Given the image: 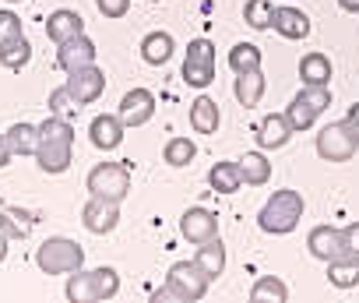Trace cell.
Wrapping results in <instances>:
<instances>
[{"label":"cell","instance_id":"1","mask_svg":"<svg viewBox=\"0 0 359 303\" xmlns=\"http://www.w3.org/2000/svg\"><path fill=\"white\" fill-rule=\"evenodd\" d=\"M71 159H74V127L67 116H50L39 123V148H36V163L43 173L57 177V173H67L71 170Z\"/></svg>","mask_w":359,"mask_h":303},{"label":"cell","instance_id":"2","mask_svg":"<svg viewBox=\"0 0 359 303\" xmlns=\"http://www.w3.org/2000/svg\"><path fill=\"white\" fill-rule=\"evenodd\" d=\"M303 194L299 191H292V187H282V191H275L264 205H261V212H257V226H261V233H268V236H289V233H296V226H299V219H303Z\"/></svg>","mask_w":359,"mask_h":303},{"label":"cell","instance_id":"3","mask_svg":"<svg viewBox=\"0 0 359 303\" xmlns=\"http://www.w3.org/2000/svg\"><path fill=\"white\" fill-rule=\"evenodd\" d=\"M120 292V275L116 268H92V271H71L67 285H64V296L71 303H102V299H113Z\"/></svg>","mask_w":359,"mask_h":303},{"label":"cell","instance_id":"4","mask_svg":"<svg viewBox=\"0 0 359 303\" xmlns=\"http://www.w3.org/2000/svg\"><path fill=\"white\" fill-rule=\"evenodd\" d=\"M36 264H39V271H46V275H71V271H78V268L85 264V250H81L78 240L50 236V240L39 243Z\"/></svg>","mask_w":359,"mask_h":303},{"label":"cell","instance_id":"5","mask_svg":"<svg viewBox=\"0 0 359 303\" xmlns=\"http://www.w3.org/2000/svg\"><path fill=\"white\" fill-rule=\"evenodd\" d=\"M208 282L212 278L194 261H176L165 271V292L176 303H198V299H205L208 296Z\"/></svg>","mask_w":359,"mask_h":303},{"label":"cell","instance_id":"6","mask_svg":"<svg viewBox=\"0 0 359 303\" xmlns=\"http://www.w3.org/2000/svg\"><path fill=\"white\" fill-rule=\"evenodd\" d=\"M317 156L324 163H348L359 148V134L352 130L348 120H338V123H327L317 130Z\"/></svg>","mask_w":359,"mask_h":303},{"label":"cell","instance_id":"7","mask_svg":"<svg viewBox=\"0 0 359 303\" xmlns=\"http://www.w3.org/2000/svg\"><path fill=\"white\" fill-rule=\"evenodd\" d=\"M88 194L120 205L130 194V173H127V166H120V163H99V166H92V173H88Z\"/></svg>","mask_w":359,"mask_h":303},{"label":"cell","instance_id":"8","mask_svg":"<svg viewBox=\"0 0 359 303\" xmlns=\"http://www.w3.org/2000/svg\"><path fill=\"white\" fill-rule=\"evenodd\" d=\"M184 81L198 92H205L212 81H215V46L212 39H194L187 46V57H184Z\"/></svg>","mask_w":359,"mask_h":303},{"label":"cell","instance_id":"9","mask_svg":"<svg viewBox=\"0 0 359 303\" xmlns=\"http://www.w3.org/2000/svg\"><path fill=\"white\" fill-rule=\"evenodd\" d=\"M67 92L74 95L78 106L95 102V99L106 92V74H102V67H99V64H85V67L67 71Z\"/></svg>","mask_w":359,"mask_h":303},{"label":"cell","instance_id":"10","mask_svg":"<svg viewBox=\"0 0 359 303\" xmlns=\"http://www.w3.org/2000/svg\"><path fill=\"white\" fill-rule=\"evenodd\" d=\"M180 236H184L187 243H194V247L215 240V236H219V219H215V212H208V208H187L184 215H180Z\"/></svg>","mask_w":359,"mask_h":303},{"label":"cell","instance_id":"11","mask_svg":"<svg viewBox=\"0 0 359 303\" xmlns=\"http://www.w3.org/2000/svg\"><path fill=\"white\" fill-rule=\"evenodd\" d=\"M116 116L123 120V127H144V123L155 116V95H151L148 88H130V92L120 99Z\"/></svg>","mask_w":359,"mask_h":303},{"label":"cell","instance_id":"12","mask_svg":"<svg viewBox=\"0 0 359 303\" xmlns=\"http://www.w3.org/2000/svg\"><path fill=\"white\" fill-rule=\"evenodd\" d=\"M81 222L88 233L95 236H106L120 226V205L116 201H102V198H92L85 208H81Z\"/></svg>","mask_w":359,"mask_h":303},{"label":"cell","instance_id":"13","mask_svg":"<svg viewBox=\"0 0 359 303\" xmlns=\"http://www.w3.org/2000/svg\"><path fill=\"white\" fill-rule=\"evenodd\" d=\"M85 64H95V43L88 36H71L57 46V64L60 71H74V67H85Z\"/></svg>","mask_w":359,"mask_h":303},{"label":"cell","instance_id":"14","mask_svg":"<svg viewBox=\"0 0 359 303\" xmlns=\"http://www.w3.org/2000/svg\"><path fill=\"white\" fill-rule=\"evenodd\" d=\"M306 247H310V254H313L317 261H334V257L348 254V250H345V236H341V229H334V226H317V229H310Z\"/></svg>","mask_w":359,"mask_h":303},{"label":"cell","instance_id":"15","mask_svg":"<svg viewBox=\"0 0 359 303\" xmlns=\"http://www.w3.org/2000/svg\"><path fill=\"white\" fill-rule=\"evenodd\" d=\"M289 137H292V123L285 120V113H268V116L257 123V148H261V152L285 148Z\"/></svg>","mask_w":359,"mask_h":303},{"label":"cell","instance_id":"16","mask_svg":"<svg viewBox=\"0 0 359 303\" xmlns=\"http://www.w3.org/2000/svg\"><path fill=\"white\" fill-rule=\"evenodd\" d=\"M123 130H127L123 120H120V116H109V113H99V116L88 120V141H92L95 148H120Z\"/></svg>","mask_w":359,"mask_h":303},{"label":"cell","instance_id":"17","mask_svg":"<svg viewBox=\"0 0 359 303\" xmlns=\"http://www.w3.org/2000/svg\"><path fill=\"white\" fill-rule=\"evenodd\" d=\"M264 71L261 67H250V71H240L236 74V102L243 109H254L261 99H264Z\"/></svg>","mask_w":359,"mask_h":303},{"label":"cell","instance_id":"18","mask_svg":"<svg viewBox=\"0 0 359 303\" xmlns=\"http://www.w3.org/2000/svg\"><path fill=\"white\" fill-rule=\"evenodd\" d=\"M282 39H306L310 36V18L299 8H275V25Z\"/></svg>","mask_w":359,"mask_h":303},{"label":"cell","instance_id":"19","mask_svg":"<svg viewBox=\"0 0 359 303\" xmlns=\"http://www.w3.org/2000/svg\"><path fill=\"white\" fill-rule=\"evenodd\" d=\"M78 32H85V22H81V15L71 11V8H60V11H53V15L46 18V36H50L57 46H60L64 39L78 36Z\"/></svg>","mask_w":359,"mask_h":303},{"label":"cell","instance_id":"20","mask_svg":"<svg viewBox=\"0 0 359 303\" xmlns=\"http://www.w3.org/2000/svg\"><path fill=\"white\" fill-rule=\"evenodd\" d=\"M172 53H176V43H172V36H169V32H148V36L141 39V60H144V64H151V67L169 64V60H172Z\"/></svg>","mask_w":359,"mask_h":303},{"label":"cell","instance_id":"21","mask_svg":"<svg viewBox=\"0 0 359 303\" xmlns=\"http://www.w3.org/2000/svg\"><path fill=\"white\" fill-rule=\"evenodd\" d=\"M219 123H222L219 102H215L212 95H198V99L191 102V127H194L198 134H215Z\"/></svg>","mask_w":359,"mask_h":303},{"label":"cell","instance_id":"22","mask_svg":"<svg viewBox=\"0 0 359 303\" xmlns=\"http://www.w3.org/2000/svg\"><path fill=\"white\" fill-rule=\"evenodd\" d=\"M327 282L334 289H355L359 285V254H341L327 261Z\"/></svg>","mask_w":359,"mask_h":303},{"label":"cell","instance_id":"23","mask_svg":"<svg viewBox=\"0 0 359 303\" xmlns=\"http://www.w3.org/2000/svg\"><path fill=\"white\" fill-rule=\"evenodd\" d=\"M208 184H212L215 194H236V191L243 187V170H240V163H215V166L208 170Z\"/></svg>","mask_w":359,"mask_h":303},{"label":"cell","instance_id":"24","mask_svg":"<svg viewBox=\"0 0 359 303\" xmlns=\"http://www.w3.org/2000/svg\"><path fill=\"white\" fill-rule=\"evenodd\" d=\"M194 264H198L208 278H219V275L226 271V243H222L219 236L208 240V243H201L198 254H194Z\"/></svg>","mask_w":359,"mask_h":303},{"label":"cell","instance_id":"25","mask_svg":"<svg viewBox=\"0 0 359 303\" xmlns=\"http://www.w3.org/2000/svg\"><path fill=\"white\" fill-rule=\"evenodd\" d=\"M4 137H8V144H11L15 156H36V148H39V127H32V123H25V120L11 123Z\"/></svg>","mask_w":359,"mask_h":303},{"label":"cell","instance_id":"26","mask_svg":"<svg viewBox=\"0 0 359 303\" xmlns=\"http://www.w3.org/2000/svg\"><path fill=\"white\" fill-rule=\"evenodd\" d=\"M240 170H243V184H250V187H261V184H268V177H271V163H268V152H247V156L240 159Z\"/></svg>","mask_w":359,"mask_h":303},{"label":"cell","instance_id":"27","mask_svg":"<svg viewBox=\"0 0 359 303\" xmlns=\"http://www.w3.org/2000/svg\"><path fill=\"white\" fill-rule=\"evenodd\" d=\"M299 81L303 85H331V60L324 53H306L299 60Z\"/></svg>","mask_w":359,"mask_h":303},{"label":"cell","instance_id":"28","mask_svg":"<svg viewBox=\"0 0 359 303\" xmlns=\"http://www.w3.org/2000/svg\"><path fill=\"white\" fill-rule=\"evenodd\" d=\"M0 233H4L8 240H25L32 233V215L22 212V208H0Z\"/></svg>","mask_w":359,"mask_h":303},{"label":"cell","instance_id":"29","mask_svg":"<svg viewBox=\"0 0 359 303\" xmlns=\"http://www.w3.org/2000/svg\"><path fill=\"white\" fill-rule=\"evenodd\" d=\"M162 159H165V166H172V170H184V166H191V163L198 159V144H194L191 137H172V141L162 148Z\"/></svg>","mask_w":359,"mask_h":303},{"label":"cell","instance_id":"30","mask_svg":"<svg viewBox=\"0 0 359 303\" xmlns=\"http://www.w3.org/2000/svg\"><path fill=\"white\" fill-rule=\"evenodd\" d=\"M285 299H289V289L275 275H261L250 289V303H285Z\"/></svg>","mask_w":359,"mask_h":303},{"label":"cell","instance_id":"31","mask_svg":"<svg viewBox=\"0 0 359 303\" xmlns=\"http://www.w3.org/2000/svg\"><path fill=\"white\" fill-rule=\"evenodd\" d=\"M243 18H247V25H250V29L264 32V29H271V25H275V4H271V0H247Z\"/></svg>","mask_w":359,"mask_h":303},{"label":"cell","instance_id":"32","mask_svg":"<svg viewBox=\"0 0 359 303\" xmlns=\"http://www.w3.org/2000/svg\"><path fill=\"white\" fill-rule=\"evenodd\" d=\"M29 60H32V43L25 36L15 39L11 46H0V64H4L8 71H22Z\"/></svg>","mask_w":359,"mask_h":303},{"label":"cell","instance_id":"33","mask_svg":"<svg viewBox=\"0 0 359 303\" xmlns=\"http://www.w3.org/2000/svg\"><path fill=\"white\" fill-rule=\"evenodd\" d=\"M229 67L240 74V71H250V67H261V50L254 43H236L229 50Z\"/></svg>","mask_w":359,"mask_h":303},{"label":"cell","instance_id":"34","mask_svg":"<svg viewBox=\"0 0 359 303\" xmlns=\"http://www.w3.org/2000/svg\"><path fill=\"white\" fill-rule=\"evenodd\" d=\"M285 120L292 123V130H310L313 120H317V113L310 109V102H306L303 95H296V99L285 106Z\"/></svg>","mask_w":359,"mask_h":303},{"label":"cell","instance_id":"35","mask_svg":"<svg viewBox=\"0 0 359 303\" xmlns=\"http://www.w3.org/2000/svg\"><path fill=\"white\" fill-rule=\"evenodd\" d=\"M22 18L11 8H0V46H11L15 39H22Z\"/></svg>","mask_w":359,"mask_h":303},{"label":"cell","instance_id":"36","mask_svg":"<svg viewBox=\"0 0 359 303\" xmlns=\"http://www.w3.org/2000/svg\"><path fill=\"white\" fill-rule=\"evenodd\" d=\"M306 102H310V109L320 116L327 106H331V92H327V85H303V92H299Z\"/></svg>","mask_w":359,"mask_h":303},{"label":"cell","instance_id":"37","mask_svg":"<svg viewBox=\"0 0 359 303\" xmlns=\"http://www.w3.org/2000/svg\"><path fill=\"white\" fill-rule=\"evenodd\" d=\"M50 109H53L57 116H67V120H71V113H78L81 106L74 102V95H71V92H67V85H64V88H57V92L50 95Z\"/></svg>","mask_w":359,"mask_h":303},{"label":"cell","instance_id":"38","mask_svg":"<svg viewBox=\"0 0 359 303\" xmlns=\"http://www.w3.org/2000/svg\"><path fill=\"white\" fill-rule=\"evenodd\" d=\"M95 8L102 18H123L130 11V0H95Z\"/></svg>","mask_w":359,"mask_h":303},{"label":"cell","instance_id":"39","mask_svg":"<svg viewBox=\"0 0 359 303\" xmlns=\"http://www.w3.org/2000/svg\"><path fill=\"white\" fill-rule=\"evenodd\" d=\"M341 236H345V250L348 254H359V222H352L348 229H341Z\"/></svg>","mask_w":359,"mask_h":303},{"label":"cell","instance_id":"40","mask_svg":"<svg viewBox=\"0 0 359 303\" xmlns=\"http://www.w3.org/2000/svg\"><path fill=\"white\" fill-rule=\"evenodd\" d=\"M15 159V152H11V144H8V137L4 134H0V170H4L8 163Z\"/></svg>","mask_w":359,"mask_h":303},{"label":"cell","instance_id":"41","mask_svg":"<svg viewBox=\"0 0 359 303\" xmlns=\"http://www.w3.org/2000/svg\"><path fill=\"white\" fill-rule=\"evenodd\" d=\"M345 120H348V123H352V130L359 134V102H352V106H348V116H345Z\"/></svg>","mask_w":359,"mask_h":303},{"label":"cell","instance_id":"42","mask_svg":"<svg viewBox=\"0 0 359 303\" xmlns=\"http://www.w3.org/2000/svg\"><path fill=\"white\" fill-rule=\"evenodd\" d=\"M338 8L348 11V15H359V0H338Z\"/></svg>","mask_w":359,"mask_h":303},{"label":"cell","instance_id":"43","mask_svg":"<svg viewBox=\"0 0 359 303\" xmlns=\"http://www.w3.org/2000/svg\"><path fill=\"white\" fill-rule=\"evenodd\" d=\"M4 257H8V236L0 233V264H4Z\"/></svg>","mask_w":359,"mask_h":303},{"label":"cell","instance_id":"44","mask_svg":"<svg viewBox=\"0 0 359 303\" xmlns=\"http://www.w3.org/2000/svg\"><path fill=\"white\" fill-rule=\"evenodd\" d=\"M8 4H22V0H8Z\"/></svg>","mask_w":359,"mask_h":303}]
</instances>
